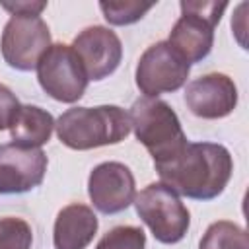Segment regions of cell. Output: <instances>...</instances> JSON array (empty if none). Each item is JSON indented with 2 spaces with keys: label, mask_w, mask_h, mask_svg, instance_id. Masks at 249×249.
I'll list each match as a JSON object with an SVG mask.
<instances>
[{
  "label": "cell",
  "mask_w": 249,
  "mask_h": 249,
  "mask_svg": "<svg viewBox=\"0 0 249 249\" xmlns=\"http://www.w3.org/2000/svg\"><path fill=\"white\" fill-rule=\"evenodd\" d=\"M160 183L179 196L212 200L220 196L231 179L233 160L226 146L216 142H187L183 152L169 163L156 167Z\"/></svg>",
  "instance_id": "cell-1"
},
{
  "label": "cell",
  "mask_w": 249,
  "mask_h": 249,
  "mask_svg": "<svg viewBox=\"0 0 249 249\" xmlns=\"http://www.w3.org/2000/svg\"><path fill=\"white\" fill-rule=\"evenodd\" d=\"M58 140L70 150H93L123 142L130 132V117L119 105L72 107L56 121Z\"/></svg>",
  "instance_id": "cell-2"
},
{
  "label": "cell",
  "mask_w": 249,
  "mask_h": 249,
  "mask_svg": "<svg viewBox=\"0 0 249 249\" xmlns=\"http://www.w3.org/2000/svg\"><path fill=\"white\" fill-rule=\"evenodd\" d=\"M128 117L130 130H134L136 140L148 150L156 167L175 160L189 142L177 113L160 97H138Z\"/></svg>",
  "instance_id": "cell-3"
},
{
  "label": "cell",
  "mask_w": 249,
  "mask_h": 249,
  "mask_svg": "<svg viewBox=\"0 0 249 249\" xmlns=\"http://www.w3.org/2000/svg\"><path fill=\"white\" fill-rule=\"evenodd\" d=\"M181 18L169 31L167 43L189 62L206 58L214 45V27L220 23L228 2L214 0H183L179 4Z\"/></svg>",
  "instance_id": "cell-4"
},
{
  "label": "cell",
  "mask_w": 249,
  "mask_h": 249,
  "mask_svg": "<svg viewBox=\"0 0 249 249\" xmlns=\"http://www.w3.org/2000/svg\"><path fill=\"white\" fill-rule=\"evenodd\" d=\"M134 208L152 235L165 245L179 243L191 226V214L179 195L163 183H150L134 196Z\"/></svg>",
  "instance_id": "cell-5"
},
{
  "label": "cell",
  "mask_w": 249,
  "mask_h": 249,
  "mask_svg": "<svg viewBox=\"0 0 249 249\" xmlns=\"http://www.w3.org/2000/svg\"><path fill=\"white\" fill-rule=\"evenodd\" d=\"M35 70L43 91L60 103H76L89 82L78 54L64 43H51Z\"/></svg>",
  "instance_id": "cell-6"
},
{
  "label": "cell",
  "mask_w": 249,
  "mask_h": 249,
  "mask_svg": "<svg viewBox=\"0 0 249 249\" xmlns=\"http://www.w3.org/2000/svg\"><path fill=\"white\" fill-rule=\"evenodd\" d=\"M189 72L191 64L167 41H158L142 53L134 78L144 97H158L181 89L187 84Z\"/></svg>",
  "instance_id": "cell-7"
},
{
  "label": "cell",
  "mask_w": 249,
  "mask_h": 249,
  "mask_svg": "<svg viewBox=\"0 0 249 249\" xmlns=\"http://www.w3.org/2000/svg\"><path fill=\"white\" fill-rule=\"evenodd\" d=\"M51 47V31L41 16H12L2 31L0 51L4 62L19 72L35 70Z\"/></svg>",
  "instance_id": "cell-8"
},
{
  "label": "cell",
  "mask_w": 249,
  "mask_h": 249,
  "mask_svg": "<svg viewBox=\"0 0 249 249\" xmlns=\"http://www.w3.org/2000/svg\"><path fill=\"white\" fill-rule=\"evenodd\" d=\"M49 158L41 148L0 144V195H23L45 179Z\"/></svg>",
  "instance_id": "cell-9"
},
{
  "label": "cell",
  "mask_w": 249,
  "mask_h": 249,
  "mask_svg": "<svg viewBox=\"0 0 249 249\" xmlns=\"http://www.w3.org/2000/svg\"><path fill=\"white\" fill-rule=\"evenodd\" d=\"M88 195L101 214H119L134 202V175L121 161H103L88 177Z\"/></svg>",
  "instance_id": "cell-10"
},
{
  "label": "cell",
  "mask_w": 249,
  "mask_h": 249,
  "mask_svg": "<svg viewBox=\"0 0 249 249\" xmlns=\"http://www.w3.org/2000/svg\"><path fill=\"white\" fill-rule=\"evenodd\" d=\"M70 47L78 54L88 80L93 82H99L113 74L123 58V43L119 35L103 25L86 27L74 37Z\"/></svg>",
  "instance_id": "cell-11"
},
{
  "label": "cell",
  "mask_w": 249,
  "mask_h": 249,
  "mask_svg": "<svg viewBox=\"0 0 249 249\" xmlns=\"http://www.w3.org/2000/svg\"><path fill=\"white\" fill-rule=\"evenodd\" d=\"M185 103L195 117L224 119L237 105V88L228 74L210 72L187 84Z\"/></svg>",
  "instance_id": "cell-12"
},
{
  "label": "cell",
  "mask_w": 249,
  "mask_h": 249,
  "mask_svg": "<svg viewBox=\"0 0 249 249\" xmlns=\"http://www.w3.org/2000/svg\"><path fill=\"white\" fill-rule=\"evenodd\" d=\"M99 222L95 212L82 202H74L64 206L54 220L53 228V243L54 249H86L95 233Z\"/></svg>",
  "instance_id": "cell-13"
},
{
  "label": "cell",
  "mask_w": 249,
  "mask_h": 249,
  "mask_svg": "<svg viewBox=\"0 0 249 249\" xmlns=\"http://www.w3.org/2000/svg\"><path fill=\"white\" fill-rule=\"evenodd\" d=\"M54 119L39 105H21L14 124L10 126L12 142L29 148H41L51 140Z\"/></svg>",
  "instance_id": "cell-14"
},
{
  "label": "cell",
  "mask_w": 249,
  "mask_h": 249,
  "mask_svg": "<svg viewBox=\"0 0 249 249\" xmlns=\"http://www.w3.org/2000/svg\"><path fill=\"white\" fill-rule=\"evenodd\" d=\"M198 249H249V237L241 226L218 220L206 228Z\"/></svg>",
  "instance_id": "cell-15"
},
{
  "label": "cell",
  "mask_w": 249,
  "mask_h": 249,
  "mask_svg": "<svg viewBox=\"0 0 249 249\" xmlns=\"http://www.w3.org/2000/svg\"><path fill=\"white\" fill-rule=\"evenodd\" d=\"M154 8L152 2H134V0H124V2H99V10L103 12V18L111 25H130L136 23L144 18Z\"/></svg>",
  "instance_id": "cell-16"
},
{
  "label": "cell",
  "mask_w": 249,
  "mask_h": 249,
  "mask_svg": "<svg viewBox=\"0 0 249 249\" xmlns=\"http://www.w3.org/2000/svg\"><path fill=\"white\" fill-rule=\"evenodd\" d=\"M33 230L23 218H0V249H31Z\"/></svg>",
  "instance_id": "cell-17"
},
{
  "label": "cell",
  "mask_w": 249,
  "mask_h": 249,
  "mask_svg": "<svg viewBox=\"0 0 249 249\" xmlns=\"http://www.w3.org/2000/svg\"><path fill=\"white\" fill-rule=\"evenodd\" d=\"M146 233L138 226H115L95 245V249H144Z\"/></svg>",
  "instance_id": "cell-18"
},
{
  "label": "cell",
  "mask_w": 249,
  "mask_h": 249,
  "mask_svg": "<svg viewBox=\"0 0 249 249\" xmlns=\"http://www.w3.org/2000/svg\"><path fill=\"white\" fill-rule=\"evenodd\" d=\"M19 109H21V103L16 97V93L8 86L0 84V130H6V128L10 130Z\"/></svg>",
  "instance_id": "cell-19"
},
{
  "label": "cell",
  "mask_w": 249,
  "mask_h": 249,
  "mask_svg": "<svg viewBox=\"0 0 249 249\" xmlns=\"http://www.w3.org/2000/svg\"><path fill=\"white\" fill-rule=\"evenodd\" d=\"M4 10H8L12 16H41V12L47 8V2L43 0H16V2H0Z\"/></svg>",
  "instance_id": "cell-20"
}]
</instances>
